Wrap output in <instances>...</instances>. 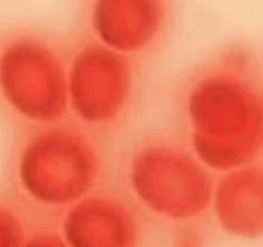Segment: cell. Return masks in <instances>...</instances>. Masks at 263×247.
Listing matches in <instances>:
<instances>
[{
  "label": "cell",
  "mask_w": 263,
  "mask_h": 247,
  "mask_svg": "<svg viewBox=\"0 0 263 247\" xmlns=\"http://www.w3.org/2000/svg\"><path fill=\"white\" fill-rule=\"evenodd\" d=\"M187 147L218 175L263 153V88L247 69L221 64L197 72L181 99Z\"/></svg>",
  "instance_id": "obj_1"
},
{
  "label": "cell",
  "mask_w": 263,
  "mask_h": 247,
  "mask_svg": "<svg viewBox=\"0 0 263 247\" xmlns=\"http://www.w3.org/2000/svg\"><path fill=\"white\" fill-rule=\"evenodd\" d=\"M124 179L135 202L161 220L183 225L211 210L216 178L187 145L143 140L128 155Z\"/></svg>",
  "instance_id": "obj_2"
},
{
  "label": "cell",
  "mask_w": 263,
  "mask_h": 247,
  "mask_svg": "<svg viewBox=\"0 0 263 247\" xmlns=\"http://www.w3.org/2000/svg\"><path fill=\"white\" fill-rule=\"evenodd\" d=\"M102 170L97 143L83 130L61 122L32 133L16 161L22 193L48 210L65 211L97 191Z\"/></svg>",
  "instance_id": "obj_3"
},
{
  "label": "cell",
  "mask_w": 263,
  "mask_h": 247,
  "mask_svg": "<svg viewBox=\"0 0 263 247\" xmlns=\"http://www.w3.org/2000/svg\"><path fill=\"white\" fill-rule=\"evenodd\" d=\"M0 97L22 120L39 128L60 123L67 110V65L35 42H20L0 54Z\"/></svg>",
  "instance_id": "obj_4"
},
{
  "label": "cell",
  "mask_w": 263,
  "mask_h": 247,
  "mask_svg": "<svg viewBox=\"0 0 263 247\" xmlns=\"http://www.w3.org/2000/svg\"><path fill=\"white\" fill-rule=\"evenodd\" d=\"M137 90V77L123 54L87 48L67 65V110L88 129H106L123 120Z\"/></svg>",
  "instance_id": "obj_5"
},
{
  "label": "cell",
  "mask_w": 263,
  "mask_h": 247,
  "mask_svg": "<svg viewBox=\"0 0 263 247\" xmlns=\"http://www.w3.org/2000/svg\"><path fill=\"white\" fill-rule=\"evenodd\" d=\"M61 236L69 247H138L141 221L128 201L95 191L66 209Z\"/></svg>",
  "instance_id": "obj_6"
},
{
  "label": "cell",
  "mask_w": 263,
  "mask_h": 247,
  "mask_svg": "<svg viewBox=\"0 0 263 247\" xmlns=\"http://www.w3.org/2000/svg\"><path fill=\"white\" fill-rule=\"evenodd\" d=\"M209 211L226 236L240 241L263 239V166L255 162L221 174Z\"/></svg>",
  "instance_id": "obj_7"
},
{
  "label": "cell",
  "mask_w": 263,
  "mask_h": 247,
  "mask_svg": "<svg viewBox=\"0 0 263 247\" xmlns=\"http://www.w3.org/2000/svg\"><path fill=\"white\" fill-rule=\"evenodd\" d=\"M27 237L16 213L0 205V247H22Z\"/></svg>",
  "instance_id": "obj_8"
},
{
  "label": "cell",
  "mask_w": 263,
  "mask_h": 247,
  "mask_svg": "<svg viewBox=\"0 0 263 247\" xmlns=\"http://www.w3.org/2000/svg\"><path fill=\"white\" fill-rule=\"evenodd\" d=\"M194 223L179 225V231L176 236V247H205V238Z\"/></svg>",
  "instance_id": "obj_9"
},
{
  "label": "cell",
  "mask_w": 263,
  "mask_h": 247,
  "mask_svg": "<svg viewBox=\"0 0 263 247\" xmlns=\"http://www.w3.org/2000/svg\"><path fill=\"white\" fill-rule=\"evenodd\" d=\"M22 247H69L62 236L52 232H40L26 238Z\"/></svg>",
  "instance_id": "obj_10"
}]
</instances>
